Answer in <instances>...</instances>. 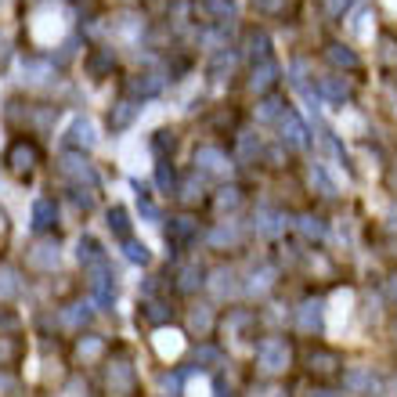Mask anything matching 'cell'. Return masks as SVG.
<instances>
[{"mask_svg": "<svg viewBox=\"0 0 397 397\" xmlns=\"http://www.w3.org/2000/svg\"><path fill=\"white\" fill-rule=\"evenodd\" d=\"M33 217H36V220H33L36 228H47V224L54 220V202H51V199H40V202L33 206Z\"/></svg>", "mask_w": 397, "mask_h": 397, "instance_id": "obj_25", "label": "cell"}, {"mask_svg": "<svg viewBox=\"0 0 397 397\" xmlns=\"http://www.w3.org/2000/svg\"><path fill=\"white\" fill-rule=\"evenodd\" d=\"M257 152H260V145L253 141V134H242V138H239V163H249Z\"/></svg>", "mask_w": 397, "mask_h": 397, "instance_id": "obj_32", "label": "cell"}, {"mask_svg": "<svg viewBox=\"0 0 397 397\" xmlns=\"http://www.w3.org/2000/svg\"><path fill=\"white\" fill-rule=\"evenodd\" d=\"M311 397H336V393H325V390H318V393H311Z\"/></svg>", "mask_w": 397, "mask_h": 397, "instance_id": "obj_46", "label": "cell"}, {"mask_svg": "<svg viewBox=\"0 0 397 397\" xmlns=\"http://www.w3.org/2000/svg\"><path fill=\"white\" fill-rule=\"evenodd\" d=\"M210 286H213V293H217L220 300H228V297H235V293H239V282H235V271H228V267H220V271H213V278H210Z\"/></svg>", "mask_w": 397, "mask_h": 397, "instance_id": "obj_10", "label": "cell"}, {"mask_svg": "<svg viewBox=\"0 0 397 397\" xmlns=\"http://www.w3.org/2000/svg\"><path fill=\"white\" fill-rule=\"evenodd\" d=\"M257 365L267 372V376H278V372H286L289 368V347H286V339H264V344L257 347Z\"/></svg>", "mask_w": 397, "mask_h": 397, "instance_id": "obj_1", "label": "cell"}, {"mask_svg": "<svg viewBox=\"0 0 397 397\" xmlns=\"http://www.w3.org/2000/svg\"><path fill=\"white\" fill-rule=\"evenodd\" d=\"M321 94H325L332 105H344V101L351 98V83H347L344 76H325V80H321Z\"/></svg>", "mask_w": 397, "mask_h": 397, "instance_id": "obj_11", "label": "cell"}, {"mask_svg": "<svg viewBox=\"0 0 397 397\" xmlns=\"http://www.w3.org/2000/svg\"><path fill=\"white\" fill-rule=\"evenodd\" d=\"M108 228L116 232V235H120L123 242L130 239V220H127V210H123V206H116V210L108 213Z\"/></svg>", "mask_w": 397, "mask_h": 397, "instance_id": "obj_20", "label": "cell"}, {"mask_svg": "<svg viewBox=\"0 0 397 397\" xmlns=\"http://www.w3.org/2000/svg\"><path fill=\"white\" fill-rule=\"evenodd\" d=\"M274 80H278V66H274L271 58H267V62H260V66H253V80H249V83H253V91H267Z\"/></svg>", "mask_w": 397, "mask_h": 397, "instance_id": "obj_15", "label": "cell"}, {"mask_svg": "<svg viewBox=\"0 0 397 397\" xmlns=\"http://www.w3.org/2000/svg\"><path fill=\"white\" fill-rule=\"evenodd\" d=\"M282 145H289V148H307V127L300 123L297 112H282Z\"/></svg>", "mask_w": 397, "mask_h": 397, "instance_id": "obj_4", "label": "cell"}, {"mask_svg": "<svg viewBox=\"0 0 397 397\" xmlns=\"http://www.w3.org/2000/svg\"><path fill=\"white\" fill-rule=\"evenodd\" d=\"M271 286H274V271H271V267H257V271L249 274V282H246V293H249V297H264Z\"/></svg>", "mask_w": 397, "mask_h": 397, "instance_id": "obj_12", "label": "cell"}, {"mask_svg": "<svg viewBox=\"0 0 397 397\" xmlns=\"http://www.w3.org/2000/svg\"><path fill=\"white\" fill-rule=\"evenodd\" d=\"M188 321H192V329H195V332H210V325H213V314H210V307H195Z\"/></svg>", "mask_w": 397, "mask_h": 397, "instance_id": "obj_29", "label": "cell"}, {"mask_svg": "<svg viewBox=\"0 0 397 397\" xmlns=\"http://www.w3.org/2000/svg\"><path fill=\"white\" fill-rule=\"evenodd\" d=\"M76 257H80V264H87V267H98V264H105V253H101V246H98V239H80V249H76Z\"/></svg>", "mask_w": 397, "mask_h": 397, "instance_id": "obj_16", "label": "cell"}, {"mask_svg": "<svg viewBox=\"0 0 397 397\" xmlns=\"http://www.w3.org/2000/svg\"><path fill=\"white\" fill-rule=\"evenodd\" d=\"M235 242H239V228H235V224H220V228L210 235V246H217V249L220 246H235Z\"/></svg>", "mask_w": 397, "mask_h": 397, "instance_id": "obj_21", "label": "cell"}, {"mask_svg": "<svg viewBox=\"0 0 397 397\" xmlns=\"http://www.w3.org/2000/svg\"><path fill=\"white\" fill-rule=\"evenodd\" d=\"M130 386H134L130 365H127V361H116V365L108 368V390L116 393V397H123V393H130Z\"/></svg>", "mask_w": 397, "mask_h": 397, "instance_id": "obj_8", "label": "cell"}, {"mask_svg": "<svg viewBox=\"0 0 397 397\" xmlns=\"http://www.w3.org/2000/svg\"><path fill=\"white\" fill-rule=\"evenodd\" d=\"M11 170H19V174H22V170H33V163H36V148L33 145H26V141H19L15 148H11Z\"/></svg>", "mask_w": 397, "mask_h": 397, "instance_id": "obj_13", "label": "cell"}, {"mask_svg": "<svg viewBox=\"0 0 397 397\" xmlns=\"http://www.w3.org/2000/svg\"><path fill=\"white\" fill-rule=\"evenodd\" d=\"M344 386H347L351 393H376V390H379V376H372L368 368H351V372L344 376Z\"/></svg>", "mask_w": 397, "mask_h": 397, "instance_id": "obj_7", "label": "cell"}, {"mask_svg": "<svg viewBox=\"0 0 397 397\" xmlns=\"http://www.w3.org/2000/svg\"><path fill=\"white\" fill-rule=\"evenodd\" d=\"M91 293H94V300H98L101 307H108L112 300H116V282H112V274H108L105 264L91 267Z\"/></svg>", "mask_w": 397, "mask_h": 397, "instance_id": "obj_3", "label": "cell"}, {"mask_svg": "<svg viewBox=\"0 0 397 397\" xmlns=\"http://www.w3.org/2000/svg\"><path fill=\"white\" fill-rule=\"evenodd\" d=\"M91 318V311H80V304H76V311H66V321L69 325H80V321H87Z\"/></svg>", "mask_w": 397, "mask_h": 397, "instance_id": "obj_41", "label": "cell"}, {"mask_svg": "<svg viewBox=\"0 0 397 397\" xmlns=\"http://www.w3.org/2000/svg\"><path fill=\"white\" fill-rule=\"evenodd\" d=\"M159 87H163V76H155V73H138V76H134V91H138L141 98L155 94Z\"/></svg>", "mask_w": 397, "mask_h": 397, "instance_id": "obj_22", "label": "cell"}, {"mask_svg": "<svg viewBox=\"0 0 397 397\" xmlns=\"http://www.w3.org/2000/svg\"><path fill=\"white\" fill-rule=\"evenodd\" d=\"M232 66H235V54H228V51H220V54H217V62L210 66V76H213V80H220V76H224V69H228V73H232Z\"/></svg>", "mask_w": 397, "mask_h": 397, "instance_id": "obj_28", "label": "cell"}, {"mask_svg": "<svg viewBox=\"0 0 397 397\" xmlns=\"http://www.w3.org/2000/svg\"><path fill=\"white\" fill-rule=\"evenodd\" d=\"M329 62H332V66H347V69H358V54H354V51H347L344 43H332V47H329Z\"/></svg>", "mask_w": 397, "mask_h": 397, "instance_id": "obj_18", "label": "cell"}, {"mask_svg": "<svg viewBox=\"0 0 397 397\" xmlns=\"http://www.w3.org/2000/svg\"><path fill=\"white\" fill-rule=\"evenodd\" d=\"M239 199H242V195H239V188H220L217 206H220V210H235V206H239Z\"/></svg>", "mask_w": 397, "mask_h": 397, "instance_id": "obj_34", "label": "cell"}, {"mask_svg": "<svg viewBox=\"0 0 397 397\" xmlns=\"http://www.w3.org/2000/svg\"><path fill=\"white\" fill-rule=\"evenodd\" d=\"M19 293V274L11 267H0V297H15Z\"/></svg>", "mask_w": 397, "mask_h": 397, "instance_id": "obj_27", "label": "cell"}, {"mask_svg": "<svg viewBox=\"0 0 397 397\" xmlns=\"http://www.w3.org/2000/svg\"><path fill=\"white\" fill-rule=\"evenodd\" d=\"M98 354H101V339H98V336H83V339H80V358L94 361Z\"/></svg>", "mask_w": 397, "mask_h": 397, "instance_id": "obj_30", "label": "cell"}, {"mask_svg": "<svg viewBox=\"0 0 397 397\" xmlns=\"http://www.w3.org/2000/svg\"><path fill=\"white\" fill-rule=\"evenodd\" d=\"M29 264L33 267H43V271H51L54 264H58V246H51V242H40L33 253H29Z\"/></svg>", "mask_w": 397, "mask_h": 397, "instance_id": "obj_14", "label": "cell"}, {"mask_svg": "<svg viewBox=\"0 0 397 397\" xmlns=\"http://www.w3.org/2000/svg\"><path fill=\"white\" fill-rule=\"evenodd\" d=\"M69 141H73V145H94L91 123H87V120H76V123H73V130H69Z\"/></svg>", "mask_w": 397, "mask_h": 397, "instance_id": "obj_26", "label": "cell"}, {"mask_svg": "<svg viewBox=\"0 0 397 397\" xmlns=\"http://www.w3.org/2000/svg\"><path fill=\"white\" fill-rule=\"evenodd\" d=\"M159 351L163 354H177L181 351V336L177 332H159Z\"/></svg>", "mask_w": 397, "mask_h": 397, "instance_id": "obj_33", "label": "cell"}, {"mask_svg": "<svg viewBox=\"0 0 397 397\" xmlns=\"http://www.w3.org/2000/svg\"><path fill=\"white\" fill-rule=\"evenodd\" d=\"M199 282H202V271H199L195 264H188V267L181 271V289H185V293H192V289L199 286Z\"/></svg>", "mask_w": 397, "mask_h": 397, "instance_id": "obj_31", "label": "cell"}, {"mask_svg": "<svg viewBox=\"0 0 397 397\" xmlns=\"http://www.w3.org/2000/svg\"><path fill=\"white\" fill-rule=\"evenodd\" d=\"M195 166L202 170V174H213V177H224L228 174V155H224L217 145H202L199 152H195Z\"/></svg>", "mask_w": 397, "mask_h": 397, "instance_id": "obj_2", "label": "cell"}, {"mask_svg": "<svg viewBox=\"0 0 397 397\" xmlns=\"http://www.w3.org/2000/svg\"><path fill=\"white\" fill-rule=\"evenodd\" d=\"M188 390H192V397H206V383H202V379H199V383H192Z\"/></svg>", "mask_w": 397, "mask_h": 397, "instance_id": "obj_43", "label": "cell"}, {"mask_svg": "<svg viewBox=\"0 0 397 397\" xmlns=\"http://www.w3.org/2000/svg\"><path fill=\"white\" fill-rule=\"evenodd\" d=\"M297 228H300V235H304V239H311V242L325 239V224H321L318 217H300V220H297Z\"/></svg>", "mask_w": 397, "mask_h": 397, "instance_id": "obj_19", "label": "cell"}, {"mask_svg": "<svg viewBox=\"0 0 397 397\" xmlns=\"http://www.w3.org/2000/svg\"><path fill=\"white\" fill-rule=\"evenodd\" d=\"M138 202H141V213H145V217H148V220L155 224V220H159V210L152 206V199H148L145 192H138Z\"/></svg>", "mask_w": 397, "mask_h": 397, "instance_id": "obj_39", "label": "cell"}, {"mask_svg": "<svg viewBox=\"0 0 397 397\" xmlns=\"http://www.w3.org/2000/svg\"><path fill=\"white\" fill-rule=\"evenodd\" d=\"M155 177H159V188H174V170H166V163H159V170H155Z\"/></svg>", "mask_w": 397, "mask_h": 397, "instance_id": "obj_37", "label": "cell"}, {"mask_svg": "<svg viewBox=\"0 0 397 397\" xmlns=\"http://www.w3.org/2000/svg\"><path fill=\"white\" fill-rule=\"evenodd\" d=\"M257 235H264V239H274V235H282L286 232V213H278V210H257Z\"/></svg>", "mask_w": 397, "mask_h": 397, "instance_id": "obj_5", "label": "cell"}, {"mask_svg": "<svg viewBox=\"0 0 397 397\" xmlns=\"http://www.w3.org/2000/svg\"><path fill=\"white\" fill-rule=\"evenodd\" d=\"M354 4V0H325V15H332V19H339L347 8Z\"/></svg>", "mask_w": 397, "mask_h": 397, "instance_id": "obj_36", "label": "cell"}, {"mask_svg": "<svg viewBox=\"0 0 397 397\" xmlns=\"http://www.w3.org/2000/svg\"><path fill=\"white\" fill-rule=\"evenodd\" d=\"M278 108H282V101H278V98H267V101L260 105V112H257V116L267 123V120H274V116H278Z\"/></svg>", "mask_w": 397, "mask_h": 397, "instance_id": "obj_35", "label": "cell"}, {"mask_svg": "<svg viewBox=\"0 0 397 397\" xmlns=\"http://www.w3.org/2000/svg\"><path fill=\"white\" fill-rule=\"evenodd\" d=\"M148 318H155V321H159V318H166V311H163L159 304H148Z\"/></svg>", "mask_w": 397, "mask_h": 397, "instance_id": "obj_42", "label": "cell"}, {"mask_svg": "<svg viewBox=\"0 0 397 397\" xmlns=\"http://www.w3.org/2000/svg\"><path fill=\"white\" fill-rule=\"evenodd\" d=\"M62 397H80V386H69V390H66Z\"/></svg>", "mask_w": 397, "mask_h": 397, "instance_id": "obj_44", "label": "cell"}, {"mask_svg": "<svg viewBox=\"0 0 397 397\" xmlns=\"http://www.w3.org/2000/svg\"><path fill=\"white\" fill-rule=\"evenodd\" d=\"M138 116V105L134 101H120L116 105V112H112V130H123V127H130V120Z\"/></svg>", "mask_w": 397, "mask_h": 397, "instance_id": "obj_17", "label": "cell"}, {"mask_svg": "<svg viewBox=\"0 0 397 397\" xmlns=\"http://www.w3.org/2000/svg\"><path fill=\"white\" fill-rule=\"evenodd\" d=\"M112 62H116V58H112V51H101L98 58H91V69H94V76H101V69H105V66H112Z\"/></svg>", "mask_w": 397, "mask_h": 397, "instance_id": "obj_38", "label": "cell"}, {"mask_svg": "<svg viewBox=\"0 0 397 397\" xmlns=\"http://www.w3.org/2000/svg\"><path fill=\"white\" fill-rule=\"evenodd\" d=\"M202 8H206L213 19H232V15H235V4H232V0H202Z\"/></svg>", "mask_w": 397, "mask_h": 397, "instance_id": "obj_24", "label": "cell"}, {"mask_svg": "<svg viewBox=\"0 0 397 397\" xmlns=\"http://www.w3.org/2000/svg\"><path fill=\"white\" fill-rule=\"evenodd\" d=\"M390 297L397 300V278H390Z\"/></svg>", "mask_w": 397, "mask_h": 397, "instance_id": "obj_45", "label": "cell"}, {"mask_svg": "<svg viewBox=\"0 0 397 397\" xmlns=\"http://www.w3.org/2000/svg\"><path fill=\"white\" fill-rule=\"evenodd\" d=\"M321 300H307V304H300V311H297V325L304 329V332H314V329H321Z\"/></svg>", "mask_w": 397, "mask_h": 397, "instance_id": "obj_9", "label": "cell"}, {"mask_svg": "<svg viewBox=\"0 0 397 397\" xmlns=\"http://www.w3.org/2000/svg\"><path fill=\"white\" fill-rule=\"evenodd\" d=\"M152 145H155V152H166V148H174V134H170V130H159Z\"/></svg>", "mask_w": 397, "mask_h": 397, "instance_id": "obj_40", "label": "cell"}, {"mask_svg": "<svg viewBox=\"0 0 397 397\" xmlns=\"http://www.w3.org/2000/svg\"><path fill=\"white\" fill-rule=\"evenodd\" d=\"M62 174L73 177V181H87V185H94V170H91V163H87L83 155H76V152H66V155H62Z\"/></svg>", "mask_w": 397, "mask_h": 397, "instance_id": "obj_6", "label": "cell"}, {"mask_svg": "<svg viewBox=\"0 0 397 397\" xmlns=\"http://www.w3.org/2000/svg\"><path fill=\"white\" fill-rule=\"evenodd\" d=\"M123 253H127V260H134V264H148V260H152L148 246H145V242H134V239L123 242Z\"/></svg>", "mask_w": 397, "mask_h": 397, "instance_id": "obj_23", "label": "cell"}]
</instances>
